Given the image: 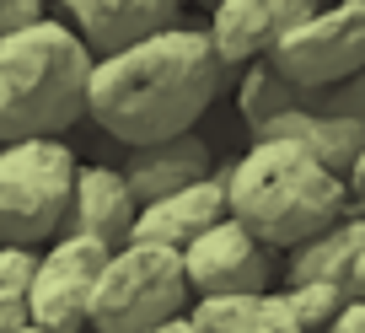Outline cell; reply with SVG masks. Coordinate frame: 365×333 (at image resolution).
Instances as JSON below:
<instances>
[{"mask_svg": "<svg viewBox=\"0 0 365 333\" xmlns=\"http://www.w3.org/2000/svg\"><path fill=\"white\" fill-rule=\"evenodd\" d=\"M220 65L205 27H167L156 38L97 59L86 81V113L118 145H156V140L188 135L210 103L220 97Z\"/></svg>", "mask_w": 365, "mask_h": 333, "instance_id": "obj_1", "label": "cell"}, {"mask_svg": "<svg viewBox=\"0 0 365 333\" xmlns=\"http://www.w3.org/2000/svg\"><path fill=\"white\" fill-rule=\"evenodd\" d=\"M226 178V215L263 247H296L349 215V188L296 140H252Z\"/></svg>", "mask_w": 365, "mask_h": 333, "instance_id": "obj_2", "label": "cell"}, {"mask_svg": "<svg viewBox=\"0 0 365 333\" xmlns=\"http://www.w3.org/2000/svg\"><path fill=\"white\" fill-rule=\"evenodd\" d=\"M91 65L86 43L48 16L0 38V145L59 140V129L86 113Z\"/></svg>", "mask_w": 365, "mask_h": 333, "instance_id": "obj_3", "label": "cell"}, {"mask_svg": "<svg viewBox=\"0 0 365 333\" xmlns=\"http://www.w3.org/2000/svg\"><path fill=\"white\" fill-rule=\"evenodd\" d=\"M188 307V280H182V258L172 247H150V242H124L113 247L91 285L86 328L91 333H145L156 322L178 317Z\"/></svg>", "mask_w": 365, "mask_h": 333, "instance_id": "obj_4", "label": "cell"}, {"mask_svg": "<svg viewBox=\"0 0 365 333\" xmlns=\"http://www.w3.org/2000/svg\"><path fill=\"white\" fill-rule=\"evenodd\" d=\"M81 161L65 140H11L0 145V242H38L65 231L70 183Z\"/></svg>", "mask_w": 365, "mask_h": 333, "instance_id": "obj_5", "label": "cell"}, {"mask_svg": "<svg viewBox=\"0 0 365 333\" xmlns=\"http://www.w3.org/2000/svg\"><path fill=\"white\" fill-rule=\"evenodd\" d=\"M269 70L290 86H333L365 70V0H328L269 48Z\"/></svg>", "mask_w": 365, "mask_h": 333, "instance_id": "obj_6", "label": "cell"}, {"mask_svg": "<svg viewBox=\"0 0 365 333\" xmlns=\"http://www.w3.org/2000/svg\"><path fill=\"white\" fill-rule=\"evenodd\" d=\"M108 264V247L91 237H59L48 253H38V275L27 285V322L38 333H86L91 285Z\"/></svg>", "mask_w": 365, "mask_h": 333, "instance_id": "obj_7", "label": "cell"}, {"mask_svg": "<svg viewBox=\"0 0 365 333\" xmlns=\"http://www.w3.org/2000/svg\"><path fill=\"white\" fill-rule=\"evenodd\" d=\"M178 258H182L188 296H247V290H269L274 280V253L231 215L199 231Z\"/></svg>", "mask_w": 365, "mask_h": 333, "instance_id": "obj_8", "label": "cell"}, {"mask_svg": "<svg viewBox=\"0 0 365 333\" xmlns=\"http://www.w3.org/2000/svg\"><path fill=\"white\" fill-rule=\"evenodd\" d=\"M322 0H215L210 6V43H215L220 65H252V59H269V48L301 27Z\"/></svg>", "mask_w": 365, "mask_h": 333, "instance_id": "obj_9", "label": "cell"}, {"mask_svg": "<svg viewBox=\"0 0 365 333\" xmlns=\"http://www.w3.org/2000/svg\"><path fill=\"white\" fill-rule=\"evenodd\" d=\"M59 11L70 16V33L86 43L91 59H108L140 38L178 27L182 0H59Z\"/></svg>", "mask_w": 365, "mask_h": 333, "instance_id": "obj_10", "label": "cell"}, {"mask_svg": "<svg viewBox=\"0 0 365 333\" xmlns=\"http://www.w3.org/2000/svg\"><path fill=\"white\" fill-rule=\"evenodd\" d=\"M135 199H129L118 167L108 161H86L76 167V183H70V210H65V231L70 237H91L103 242L108 253L129 242V226H135ZM59 231V237H65Z\"/></svg>", "mask_w": 365, "mask_h": 333, "instance_id": "obj_11", "label": "cell"}, {"mask_svg": "<svg viewBox=\"0 0 365 333\" xmlns=\"http://www.w3.org/2000/svg\"><path fill=\"white\" fill-rule=\"evenodd\" d=\"M210 173H215V156H210V145L194 129H188V135H172V140H156V145H129L124 167H118V178H124L135 205H156V199L178 194V188L199 183V178H210Z\"/></svg>", "mask_w": 365, "mask_h": 333, "instance_id": "obj_12", "label": "cell"}, {"mask_svg": "<svg viewBox=\"0 0 365 333\" xmlns=\"http://www.w3.org/2000/svg\"><path fill=\"white\" fill-rule=\"evenodd\" d=\"M215 220H226V178L210 173L199 183L178 188V194L156 199V205L135 210V226H129V242H150V247H172L182 253L199 231H210Z\"/></svg>", "mask_w": 365, "mask_h": 333, "instance_id": "obj_13", "label": "cell"}, {"mask_svg": "<svg viewBox=\"0 0 365 333\" xmlns=\"http://www.w3.org/2000/svg\"><path fill=\"white\" fill-rule=\"evenodd\" d=\"M199 333H307L285 290H247V296H199L188 312Z\"/></svg>", "mask_w": 365, "mask_h": 333, "instance_id": "obj_14", "label": "cell"}, {"mask_svg": "<svg viewBox=\"0 0 365 333\" xmlns=\"http://www.w3.org/2000/svg\"><path fill=\"white\" fill-rule=\"evenodd\" d=\"M360 247H365V220L360 215L333 220L328 231H317V237H307V242L290 247L285 285H312V280H322V285H344V290H349V275H354Z\"/></svg>", "mask_w": 365, "mask_h": 333, "instance_id": "obj_15", "label": "cell"}, {"mask_svg": "<svg viewBox=\"0 0 365 333\" xmlns=\"http://www.w3.org/2000/svg\"><path fill=\"white\" fill-rule=\"evenodd\" d=\"M285 296H290V307H296L301 328H328L333 312L349 301V290H344V285H322V280H312V285H285Z\"/></svg>", "mask_w": 365, "mask_h": 333, "instance_id": "obj_16", "label": "cell"}, {"mask_svg": "<svg viewBox=\"0 0 365 333\" xmlns=\"http://www.w3.org/2000/svg\"><path fill=\"white\" fill-rule=\"evenodd\" d=\"M38 275V247H22V242H0V290H16L27 296Z\"/></svg>", "mask_w": 365, "mask_h": 333, "instance_id": "obj_17", "label": "cell"}, {"mask_svg": "<svg viewBox=\"0 0 365 333\" xmlns=\"http://www.w3.org/2000/svg\"><path fill=\"white\" fill-rule=\"evenodd\" d=\"M38 16H43V0H0V38L38 22Z\"/></svg>", "mask_w": 365, "mask_h": 333, "instance_id": "obj_18", "label": "cell"}, {"mask_svg": "<svg viewBox=\"0 0 365 333\" xmlns=\"http://www.w3.org/2000/svg\"><path fill=\"white\" fill-rule=\"evenodd\" d=\"M27 328V296L0 290V333H22Z\"/></svg>", "mask_w": 365, "mask_h": 333, "instance_id": "obj_19", "label": "cell"}, {"mask_svg": "<svg viewBox=\"0 0 365 333\" xmlns=\"http://www.w3.org/2000/svg\"><path fill=\"white\" fill-rule=\"evenodd\" d=\"M328 333H365V301H360V296H349L339 312H333Z\"/></svg>", "mask_w": 365, "mask_h": 333, "instance_id": "obj_20", "label": "cell"}, {"mask_svg": "<svg viewBox=\"0 0 365 333\" xmlns=\"http://www.w3.org/2000/svg\"><path fill=\"white\" fill-rule=\"evenodd\" d=\"M344 188H349V215L365 220V150L354 156V167H349V178H344Z\"/></svg>", "mask_w": 365, "mask_h": 333, "instance_id": "obj_21", "label": "cell"}, {"mask_svg": "<svg viewBox=\"0 0 365 333\" xmlns=\"http://www.w3.org/2000/svg\"><path fill=\"white\" fill-rule=\"evenodd\" d=\"M145 333H199V328H194V322H188V312H178V317L156 322V328H145Z\"/></svg>", "mask_w": 365, "mask_h": 333, "instance_id": "obj_22", "label": "cell"}, {"mask_svg": "<svg viewBox=\"0 0 365 333\" xmlns=\"http://www.w3.org/2000/svg\"><path fill=\"white\" fill-rule=\"evenodd\" d=\"M349 296H360V301H365V247H360V258H354V275H349Z\"/></svg>", "mask_w": 365, "mask_h": 333, "instance_id": "obj_23", "label": "cell"}, {"mask_svg": "<svg viewBox=\"0 0 365 333\" xmlns=\"http://www.w3.org/2000/svg\"><path fill=\"white\" fill-rule=\"evenodd\" d=\"M22 333H38V328H33V322H27V328H22Z\"/></svg>", "mask_w": 365, "mask_h": 333, "instance_id": "obj_24", "label": "cell"}, {"mask_svg": "<svg viewBox=\"0 0 365 333\" xmlns=\"http://www.w3.org/2000/svg\"><path fill=\"white\" fill-rule=\"evenodd\" d=\"M210 6H215V0H210Z\"/></svg>", "mask_w": 365, "mask_h": 333, "instance_id": "obj_25", "label": "cell"}]
</instances>
